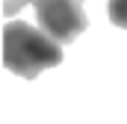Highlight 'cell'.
<instances>
[{
  "label": "cell",
  "mask_w": 127,
  "mask_h": 124,
  "mask_svg": "<svg viewBox=\"0 0 127 124\" xmlns=\"http://www.w3.org/2000/svg\"><path fill=\"white\" fill-rule=\"evenodd\" d=\"M62 62V44L47 35L44 30H35L27 21H6L3 27V65L6 71L32 80L44 68H56Z\"/></svg>",
  "instance_id": "1"
},
{
  "label": "cell",
  "mask_w": 127,
  "mask_h": 124,
  "mask_svg": "<svg viewBox=\"0 0 127 124\" xmlns=\"http://www.w3.org/2000/svg\"><path fill=\"white\" fill-rule=\"evenodd\" d=\"M38 27L53 35L59 44L74 41L89 27V18L83 12V0H32Z\"/></svg>",
  "instance_id": "2"
},
{
  "label": "cell",
  "mask_w": 127,
  "mask_h": 124,
  "mask_svg": "<svg viewBox=\"0 0 127 124\" xmlns=\"http://www.w3.org/2000/svg\"><path fill=\"white\" fill-rule=\"evenodd\" d=\"M106 15L115 27L127 30V0H109L106 3Z\"/></svg>",
  "instance_id": "3"
},
{
  "label": "cell",
  "mask_w": 127,
  "mask_h": 124,
  "mask_svg": "<svg viewBox=\"0 0 127 124\" xmlns=\"http://www.w3.org/2000/svg\"><path fill=\"white\" fill-rule=\"evenodd\" d=\"M27 3H32V0H3V12L6 15H15L21 6H27Z\"/></svg>",
  "instance_id": "4"
}]
</instances>
